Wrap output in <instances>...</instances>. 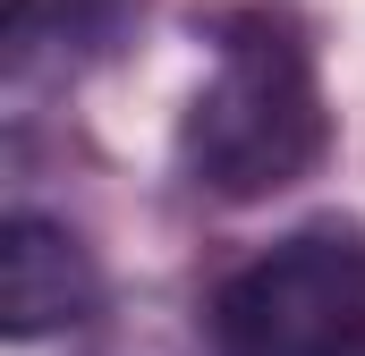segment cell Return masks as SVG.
<instances>
[{
	"label": "cell",
	"mask_w": 365,
	"mask_h": 356,
	"mask_svg": "<svg viewBox=\"0 0 365 356\" xmlns=\"http://www.w3.org/2000/svg\"><path fill=\"white\" fill-rule=\"evenodd\" d=\"M102 314V263L93 246L51 221V212H9L0 221V331L17 348L51 340V331H77Z\"/></svg>",
	"instance_id": "3957f363"
},
{
	"label": "cell",
	"mask_w": 365,
	"mask_h": 356,
	"mask_svg": "<svg viewBox=\"0 0 365 356\" xmlns=\"http://www.w3.org/2000/svg\"><path fill=\"white\" fill-rule=\"evenodd\" d=\"M212 43V77L195 85L179 119V170L195 195L212 204H264L280 187L314 178L331 153V110H323V77L297 26H280L264 9L247 17H195Z\"/></svg>",
	"instance_id": "6da1fadb"
},
{
	"label": "cell",
	"mask_w": 365,
	"mask_h": 356,
	"mask_svg": "<svg viewBox=\"0 0 365 356\" xmlns=\"http://www.w3.org/2000/svg\"><path fill=\"white\" fill-rule=\"evenodd\" d=\"M212 356H365V221L323 212L230 271L204 305Z\"/></svg>",
	"instance_id": "7a4b0ae2"
},
{
	"label": "cell",
	"mask_w": 365,
	"mask_h": 356,
	"mask_svg": "<svg viewBox=\"0 0 365 356\" xmlns=\"http://www.w3.org/2000/svg\"><path fill=\"white\" fill-rule=\"evenodd\" d=\"M119 17H128V0H9L0 34H9V60L26 68L43 43H102Z\"/></svg>",
	"instance_id": "277c9868"
}]
</instances>
